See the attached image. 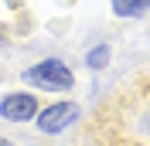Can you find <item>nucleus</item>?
<instances>
[{
	"instance_id": "3",
	"label": "nucleus",
	"mask_w": 150,
	"mask_h": 146,
	"mask_svg": "<svg viewBox=\"0 0 150 146\" xmlns=\"http://www.w3.org/2000/svg\"><path fill=\"white\" fill-rule=\"evenodd\" d=\"M38 109H41V99H38V92H31V88H10V92L0 95V119H4V122L28 126V122H34Z\"/></svg>"
},
{
	"instance_id": "2",
	"label": "nucleus",
	"mask_w": 150,
	"mask_h": 146,
	"mask_svg": "<svg viewBox=\"0 0 150 146\" xmlns=\"http://www.w3.org/2000/svg\"><path fill=\"white\" fill-rule=\"evenodd\" d=\"M82 119V105L75 99H55V102H45L34 116V129L41 136H62Z\"/></svg>"
},
{
	"instance_id": "1",
	"label": "nucleus",
	"mask_w": 150,
	"mask_h": 146,
	"mask_svg": "<svg viewBox=\"0 0 150 146\" xmlns=\"http://www.w3.org/2000/svg\"><path fill=\"white\" fill-rule=\"evenodd\" d=\"M21 82L31 92H45V95H68L75 88V72L72 65H65L62 58H41V61L28 65L21 72Z\"/></svg>"
},
{
	"instance_id": "5",
	"label": "nucleus",
	"mask_w": 150,
	"mask_h": 146,
	"mask_svg": "<svg viewBox=\"0 0 150 146\" xmlns=\"http://www.w3.org/2000/svg\"><path fill=\"white\" fill-rule=\"evenodd\" d=\"M82 61H85V68H89V72H106V68H109V61H112V44H109V41L89 44Z\"/></svg>"
},
{
	"instance_id": "6",
	"label": "nucleus",
	"mask_w": 150,
	"mask_h": 146,
	"mask_svg": "<svg viewBox=\"0 0 150 146\" xmlns=\"http://www.w3.org/2000/svg\"><path fill=\"white\" fill-rule=\"evenodd\" d=\"M4 48H10V34L4 27H0V51H4Z\"/></svg>"
},
{
	"instance_id": "7",
	"label": "nucleus",
	"mask_w": 150,
	"mask_h": 146,
	"mask_svg": "<svg viewBox=\"0 0 150 146\" xmlns=\"http://www.w3.org/2000/svg\"><path fill=\"white\" fill-rule=\"evenodd\" d=\"M0 146H17V143H14L10 136H4V133H0Z\"/></svg>"
},
{
	"instance_id": "4",
	"label": "nucleus",
	"mask_w": 150,
	"mask_h": 146,
	"mask_svg": "<svg viewBox=\"0 0 150 146\" xmlns=\"http://www.w3.org/2000/svg\"><path fill=\"white\" fill-rule=\"evenodd\" d=\"M109 10L120 20H143L150 14V0H109Z\"/></svg>"
}]
</instances>
